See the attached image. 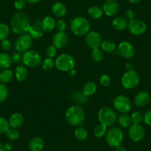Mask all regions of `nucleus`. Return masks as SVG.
I'll return each mask as SVG.
<instances>
[{"label":"nucleus","mask_w":151,"mask_h":151,"mask_svg":"<svg viewBox=\"0 0 151 151\" xmlns=\"http://www.w3.org/2000/svg\"><path fill=\"white\" fill-rule=\"evenodd\" d=\"M140 82V77L139 75L136 70H127L124 74L121 79L122 85L124 87L125 89L130 90L133 89Z\"/></svg>","instance_id":"nucleus-8"},{"label":"nucleus","mask_w":151,"mask_h":151,"mask_svg":"<svg viewBox=\"0 0 151 151\" xmlns=\"http://www.w3.org/2000/svg\"><path fill=\"white\" fill-rule=\"evenodd\" d=\"M40 26L42 28L43 31L49 33L56 27V21L51 16H47L42 20Z\"/></svg>","instance_id":"nucleus-20"},{"label":"nucleus","mask_w":151,"mask_h":151,"mask_svg":"<svg viewBox=\"0 0 151 151\" xmlns=\"http://www.w3.org/2000/svg\"><path fill=\"white\" fill-rule=\"evenodd\" d=\"M128 136L130 140L134 142H139L145 138L146 131L141 124H132L128 127Z\"/></svg>","instance_id":"nucleus-12"},{"label":"nucleus","mask_w":151,"mask_h":151,"mask_svg":"<svg viewBox=\"0 0 151 151\" xmlns=\"http://www.w3.org/2000/svg\"><path fill=\"white\" fill-rule=\"evenodd\" d=\"M127 1L132 4H137L140 2L141 0H127Z\"/></svg>","instance_id":"nucleus-53"},{"label":"nucleus","mask_w":151,"mask_h":151,"mask_svg":"<svg viewBox=\"0 0 151 151\" xmlns=\"http://www.w3.org/2000/svg\"><path fill=\"white\" fill-rule=\"evenodd\" d=\"M11 59H12L13 63L19 64L22 60V56L21 53H19V52H15L11 56Z\"/></svg>","instance_id":"nucleus-45"},{"label":"nucleus","mask_w":151,"mask_h":151,"mask_svg":"<svg viewBox=\"0 0 151 151\" xmlns=\"http://www.w3.org/2000/svg\"><path fill=\"white\" fill-rule=\"evenodd\" d=\"M110 82H111V79H110V77L107 74H103L99 78L100 84L104 87L108 86L110 84Z\"/></svg>","instance_id":"nucleus-43"},{"label":"nucleus","mask_w":151,"mask_h":151,"mask_svg":"<svg viewBox=\"0 0 151 151\" xmlns=\"http://www.w3.org/2000/svg\"><path fill=\"white\" fill-rule=\"evenodd\" d=\"M28 35L33 40H40L44 35V31L40 26V24H33L30 25L28 30Z\"/></svg>","instance_id":"nucleus-24"},{"label":"nucleus","mask_w":151,"mask_h":151,"mask_svg":"<svg viewBox=\"0 0 151 151\" xmlns=\"http://www.w3.org/2000/svg\"><path fill=\"white\" fill-rule=\"evenodd\" d=\"M150 26H151V22H150Z\"/></svg>","instance_id":"nucleus-55"},{"label":"nucleus","mask_w":151,"mask_h":151,"mask_svg":"<svg viewBox=\"0 0 151 151\" xmlns=\"http://www.w3.org/2000/svg\"><path fill=\"white\" fill-rule=\"evenodd\" d=\"M56 28L58 31H65L67 28V22L62 19H59L56 22Z\"/></svg>","instance_id":"nucleus-42"},{"label":"nucleus","mask_w":151,"mask_h":151,"mask_svg":"<svg viewBox=\"0 0 151 151\" xmlns=\"http://www.w3.org/2000/svg\"><path fill=\"white\" fill-rule=\"evenodd\" d=\"M69 75L71 77H75L76 76V71L75 70H71L70 71H69Z\"/></svg>","instance_id":"nucleus-51"},{"label":"nucleus","mask_w":151,"mask_h":151,"mask_svg":"<svg viewBox=\"0 0 151 151\" xmlns=\"http://www.w3.org/2000/svg\"><path fill=\"white\" fill-rule=\"evenodd\" d=\"M128 21L124 17H116L112 21V27L118 31H122L127 28Z\"/></svg>","instance_id":"nucleus-19"},{"label":"nucleus","mask_w":151,"mask_h":151,"mask_svg":"<svg viewBox=\"0 0 151 151\" xmlns=\"http://www.w3.org/2000/svg\"><path fill=\"white\" fill-rule=\"evenodd\" d=\"M8 89L4 84L0 83V103L6 101L8 97Z\"/></svg>","instance_id":"nucleus-37"},{"label":"nucleus","mask_w":151,"mask_h":151,"mask_svg":"<svg viewBox=\"0 0 151 151\" xmlns=\"http://www.w3.org/2000/svg\"><path fill=\"white\" fill-rule=\"evenodd\" d=\"M0 47H1L2 50H4V51H9L11 49V47H12V43H11V42L9 40L6 39V40L1 41Z\"/></svg>","instance_id":"nucleus-41"},{"label":"nucleus","mask_w":151,"mask_h":151,"mask_svg":"<svg viewBox=\"0 0 151 151\" xmlns=\"http://www.w3.org/2000/svg\"><path fill=\"white\" fill-rule=\"evenodd\" d=\"M8 122H9L10 127L17 129L21 127L24 123V116L22 113L17 112L13 113L10 116Z\"/></svg>","instance_id":"nucleus-21"},{"label":"nucleus","mask_w":151,"mask_h":151,"mask_svg":"<svg viewBox=\"0 0 151 151\" xmlns=\"http://www.w3.org/2000/svg\"><path fill=\"white\" fill-rule=\"evenodd\" d=\"M0 151H5V148H4V145L0 142Z\"/></svg>","instance_id":"nucleus-54"},{"label":"nucleus","mask_w":151,"mask_h":151,"mask_svg":"<svg viewBox=\"0 0 151 151\" xmlns=\"http://www.w3.org/2000/svg\"><path fill=\"white\" fill-rule=\"evenodd\" d=\"M124 139V134L122 129L117 127H113L109 129L105 135L106 143L108 146L116 148L122 145Z\"/></svg>","instance_id":"nucleus-6"},{"label":"nucleus","mask_w":151,"mask_h":151,"mask_svg":"<svg viewBox=\"0 0 151 151\" xmlns=\"http://www.w3.org/2000/svg\"><path fill=\"white\" fill-rule=\"evenodd\" d=\"M91 28V24L84 17H76L70 20V29L73 33L77 36H85Z\"/></svg>","instance_id":"nucleus-3"},{"label":"nucleus","mask_w":151,"mask_h":151,"mask_svg":"<svg viewBox=\"0 0 151 151\" xmlns=\"http://www.w3.org/2000/svg\"><path fill=\"white\" fill-rule=\"evenodd\" d=\"M88 14L89 15V17H91V18L94 19H100L102 17L104 13H103L102 8H101L99 5H91L88 8Z\"/></svg>","instance_id":"nucleus-27"},{"label":"nucleus","mask_w":151,"mask_h":151,"mask_svg":"<svg viewBox=\"0 0 151 151\" xmlns=\"http://www.w3.org/2000/svg\"><path fill=\"white\" fill-rule=\"evenodd\" d=\"M57 48L53 45H50L46 48L45 54L48 58H53L56 55Z\"/></svg>","instance_id":"nucleus-40"},{"label":"nucleus","mask_w":151,"mask_h":151,"mask_svg":"<svg viewBox=\"0 0 151 151\" xmlns=\"http://www.w3.org/2000/svg\"><path fill=\"white\" fill-rule=\"evenodd\" d=\"M100 47H101V50L103 52H105L107 53H113L116 49V45L115 42L110 40H106L104 41H102Z\"/></svg>","instance_id":"nucleus-30"},{"label":"nucleus","mask_w":151,"mask_h":151,"mask_svg":"<svg viewBox=\"0 0 151 151\" xmlns=\"http://www.w3.org/2000/svg\"><path fill=\"white\" fill-rule=\"evenodd\" d=\"M14 73L9 68L2 70L0 72V83L4 84V85L10 83L12 81V79H14Z\"/></svg>","instance_id":"nucleus-25"},{"label":"nucleus","mask_w":151,"mask_h":151,"mask_svg":"<svg viewBox=\"0 0 151 151\" xmlns=\"http://www.w3.org/2000/svg\"><path fill=\"white\" fill-rule=\"evenodd\" d=\"M30 151H42L45 148V142L41 137L36 136L31 139L28 144Z\"/></svg>","instance_id":"nucleus-18"},{"label":"nucleus","mask_w":151,"mask_h":151,"mask_svg":"<svg viewBox=\"0 0 151 151\" xmlns=\"http://www.w3.org/2000/svg\"><path fill=\"white\" fill-rule=\"evenodd\" d=\"M10 30L11 28L8 24L5 23H0V42L8 39L10 34Z\"/></svg>","instance_id":"nucleus-33"},{"label":"nucleus","mask_w":151,"mask_h":151,"mask_svg":"<svg viewBox=\"0 0 151 151\" xmlns=\"http://www.w3.org/2000/svg\"><path fill=\"white\" fill-rule=\"evenodd\" d=\"M85 119V113L83 108L79 105H71L65 112L67 122L73 127H79L83 124Z\"/></svg>","instance_id":"nucleus-2"},{"label":"nucleus","mask_w":151,"mask_h":151,"mask_svg":"<svg viewBox=\"0 0 151 151\" xmlns=\"http://www.w3.org/2000/svg\"><path fill=\"white\" fill-rule=\"evenodd\" d=\"M87 46L91 49L99 48L102 42V39L99 33L97 31H89L85 35V39Z\"/></svg>","instance_id":"nucleus-14"},{"label":"nucleus","mask_w":151,"mask_h":151,"mask_svg":"<svg viewBox=\"0 0 151 151\" xmlns=\"http://www.w3.org/2000/svg\"><path fill=\"white\" fill-rule=\"evenodd\" d=\"M26 3H27L26 0H15L14 4V8L17 11H21L25 7Z\"/></svg>","instance_id":"nucleus-44"},{"label":"nucleus","mask_w":151,"mask_h":151,"mask_svg":"<svg viewBox=\"0 0 151 151\" xmlns=\"http://www.w3.org/2000/svg\"><path fill=\"white\" fill-rule=\"evenodd\" d=\"M41 65L43 70L46 71H50L53 70V68L55 67V61L53 60V58L47 57L43 60Z\"/></svg>","instance_id":"nucleus-35"},{"label":"nucleus","mask_w":151,"mask_h":151,"mask_svg":"<svg viewBox=\"0 0 151 151\" xmlns=\"http://www.w3.org/2000/svg\"><path fill=\"white\" fill-rule=\"evenodd\" d=\"M33 40L28 34H22L17 37L14 42V47L17 51L19 53H24L30 49L33 45Z\"/></svg>","instance_id":"nucleus-10"},{"label":"nucleus","mask_w":151,"mask_h":151,"mask_svg":"<svg viewBox=\"0 0 151 151\" xmlns=\"http://www.w3.org/2000/svg\"><path fill=\"white\" fill-rule=\"evenodd\" d=\"M147 24L144 21L138 19H133L128 22L127 29L132 35L141 36L147 31Z\"/></svg>","instance_id":"nucleus-11"},{"label":"nucleus","mask_w":151,"mask_h":151,"mask_svg":"<svg viewBox=\"0 0 151 151\" xmlns=\"http://www.w3.org/2000/svg\"><path fill=\"white\" fill-rule=\"evenodd\" d=\"M143 122L147 125L151 126V110H148L144 113Z\"/></svg>","instance_id":"nucleus-46"},{"label":"nucleus","mask_w":151,"mask_h":151,"mask_svg":"<svg viewBox=\"0 0 151 151\" xmlns=\"http://www.w3.org/2000/svg\"><path fill=\"white\" fill-rule=\"evenodd\" d=\"M116 53L121 57L124 58L126 59H129L134 56L136 50H135V47H133L131 43L124 41L119 43V45L117 46Z\"/></svg>","instance_id":"nucleus-13"},{"label":"nucleus","mask_w":151,"mask_h":151,"mask_svg":"<svg viewBox=\"0 0 151 151\" xmlns=\"http://www.w3.org/2000/svg\"><path fill=\"white\" fill-rule=\"evenodd\" d=\"M107 131V127L100 123L94 127L93 134L96 138H102L105 136Z\"/></svg>","instance_id":"nucleus-32"},{"label":"nucleus","mask_w":151,"mask_h":151,"mask_svg":"<svg viewBox=\"0 0 151 151\" xmlns=\"http://www.w3.org/2000/svg\"><path fill=\"white\" fill-rule=\"evenodd\" d=\"M115 151H127V150H126V148L124 147L119 145V146L116 147L115 148Z\"/></svg>","instance_id":"nucleus-50"},{"label":"nucleus","mask_w":151,"mask_h":151,"mask_svg":"<svg viewBox=\"0 0 151 151\" xmlns=\"http://www.w3.org/2000/svg\"><path fill=\"white\" fill-rule=\"evenodd\" d=\"M11 56L8 53L2 52L0 53V69H8L12 65Z\"/></svg>","instance_id":"nucleus-26"},{"label":"nucleus","mask_w":151,"mask_h":151,"mask_svg":"<svg viewBox=\"0 0 151 151\" xmlns=\"http://www.w3.org/2000/svg\"><path fill=\"white\" fill-rule=\"evenodd\" d=\"M113 105L116 110L121 113H127L132 108V102L130 99L124 95H118L114 98Z\"/></svg>","instance_id":"nucleus-9"},{"label":"nucleus","mask_w":151,"mask_h":151,"mask_svg":"<svg viewBox=\"0 0 151 151\" xmlns=\"http://www.w3.org/2000/svg\"><path fill=\"white\" fill-rule=\"evenodd\" d=\"M102 10L107 17H114L119 11V3L117 0H105L103 3Z\"/></svg>","instance_id":"nucleus-15"},{"label":"nucleus","mask_w":151,"mask_h":151,"mask_svg":"<svg viewBox=\"0 0 151 151\" xmlns=\"http://www.w3.org/2000/svg\"><path fill=\"white\" fill-rule=\"evenodd\" d=\"M40 0H26V2L30 4H36L40 2Z\"/></svg>","instance_id":"nucleus-52"},{"label":"nucleus","mask_w":151,"mask_h":151,"mask_svg":"<svg viewBox=\"0 0 151 151\" xmlns=\"http://www.w3.org/2000/svg\"><path fill=\"white\" fill-rule=\"evenodd\" d=\"M29 17L22 12H17L13 14L10 21V28L15 34H25L30 27Z\"/></svg>","instance_id":"nucleus-1"},{"label":"nucleus","mask_w":151,"mask_h":151,"mask_svg":"<svg viewBox=\"0 0 151 151\" xmlns=\"http://www.w3.org/2000/svg\"><path fill=\"white\" fill-rule=\"evenodd\" d=\"M14 76L18 82H24L28 76V71H27V67L24 66V65H19L15 69Z\"/></svg>","instance_id":"nucleus-23"},{"label":"nucleus","mask_w":151,"mask_h":151,"mask_svg":"<svg viewBox=\"0 0 151 151\" xmlns=\"http://www.w3.org/2000/svg\"><path fill=\"white\" fill-rule=\"evenodd\" d=\"M7 138L11 141H15L19 138L20 133L19 130L17 128H14V127H11L8 129L5 133Z\"/></svg>","instance_id":"nucleus-34"},{"label":"nucleus","mask_w":151,"mask_h":151,"mask_svg":"<svg viewBox=\"0 0 151 151\" xmlns=\"http://www.w3.org/2000/svg\"><path fill=\"white\" fill-rule=\"evenodd\" d=\"M13 145L11 142H6L4 144V148H5V151H11L13 150Z\"/></svg>","instance_id":"nucleus-48"},{"label":"nucleus","mask_w":151,"mask_h":151,"mask_svg":"<svg viewBox=\"0 0 151 151\" xmlns=\"http://www.w3.org/2000/svg\"><path fill=\"white\" fill-rule=\"evenodd\" d=\"M98 119L106 127L113 125L117 121V114L113 109L109 107H101L98 112Z\"/></svg>","instance_id":"nucleus-5"},{"label":"nucleus","mask_w":151,"mask_h":151,"mask_svg":"<svg viewBox=\"0 0 151 151\" xmlns=\"http://www.w3.org/2000/svg\"><path fill=\"white\" fill-rule=\"evenodd\" d=\"M52 14L57 18H62L66 14V6L61 2H56L51 7Z\"/></svg>","instance_id":"nucleus-22"},{"label":"nucleus","mask_w":151,"mask_h":151,"mask_svg":"<svg viewBox=\"0 0 151 151\" xmlns=\"http://www.w3.org/2000/svg\"><path fill=\"white\" fill-rule=\"evenodd\" d=\"M97 86L93 82H88L84 85L82 88V93L85 96H91L96 92Z\"/></svg>","instance_id":"nucleus-28"},{"label":"nucleus","mask_w":151,"mask_h":151,"mask_svg":"<svg viewBox=\"0 0 151 151\" xmlns=\"http://www.w3.org/2000/svg\"><path fill=\"white\" fill-rule=\"evenodd\" d=\"M22 64L28 68H36L42 62L40 53L34 50H29L22 55Z\"/></svg>","instance_id":"nucleus-7"},{"label":"nucleus","mask_w":151,"mask_h":151,"mask_svg":"<svg viewBox=\"0 0 151 151\" xmlns=\"http://www.w3.org/2000/svg\"><path fill=\"white\" fill-rule=\"evenodd\" d=\"M53 45L57 49L64 48L69 41L68 35L65 31H58L53 36Z\"/></svg>","instance_id":"nucleus-16"},{"label":"nucleus","mask_w":151,"mask_h":151,"mask_svg":"<svg viewBox=\"0 0 151 151\" xmlns=\"http://www.w3.org/2000/svg\"><path fill=\"white\" fill-rule=\"evenodd\" d=\"M74 136L77 140L82 142V141H85L88 139V132L85 127L79 126L74 130Z\"/></svg>","instance_id":"nucleus-31"},{"label":"nucleus","mask_w":151,"mask_h":151,"mask_svg":"<svg viewBox=\"0 0 151 151\" xmlns=\"http://www.w3.org/2000/svg\"><path fill=\"white\" fill-rule=\"evenodd\" d=\"M135 16H136V14H135L134 11L132 9H127V11H125V14H124V18L127 20V21H130V20L135 19Z\"/></svg>","instance_id":"nucleus-47"},{"label":"nucleus","mask_w":151,"mask_h":151,"mask_svg":"<svg viewBox=\"0 0 151 151\" xmlns=\"http://www.w3.org/2000/svg\"><path fill=\"white\" fill-rule=\"evenodd\" d=\"M9 128L10 124L8 120L5 117L0 116V134L5 133Z\"/></svg>","instance_id":"nucleus-38"},{"label":"nucleus","mask_w":151,"mask_h":151,"mask_svg":"<svg viewBox=\"0 0 151 151\" xmlns=\"http://www.w3.org/2000/svg\"><path fill=\"white\" fill-rule=\"evenodd\" d=\"M151 100L150 93L147 91H139L134 96V103L137 107H145L147 105Z\"/></svg>","instance_id":"nucleus-17"},{"label":"nucleus","mask_w":151,"mask_h":151,"mask_svg":"<svg viewBox=\"0 0 151 151\" xmlns=\"http://www.w3.org/2000/svg\"><path fill=\"white\" fill-rule=\"evenodd\" d=\"M130 116L133 124H141L143 121V114L139 111H134Z\"/></svg>","instance_id":"nucleus-39"},{"label":"nucleus","mask_w":151,"mask_h":151,"mask_svg":"<svg viewBox=\"0 0 151 151\" xmlns=\"http://www.w3.org/2000/svg\"><path fill=\"white\" fill-rule=\"evenodd\" d=\"M125 68L127 70H134V65L131 62H127L125 65Z\"/></svg>","instance_id":"nucleus-49"},{"label":"nucleus","mask_w":151,"mask_h":151,"mask_svg":"<svg viewBox=\"0 0 151 151\" xmlns=\"http://www.w3.org/2000/svg\"><path fill=\"white\" fill-rule=\"evenodd\" d=\"M76 66L75 58L68 53L59 55L55 60V67L62 72H69Z\"/></svg>","instance_id":"nucleus-4"},{"label":"nucleus","mask_w":151,"mask_h":151,"mask_svg":"<svg viewBox=\"0 0 151 151\" xmlns=\"http://www.w3.org/2000/svg\"><path fill=\"white\" fill-rule=\"evenodd\" d=\"M117 122L119 125L122 128H128L133 124L131 116L127 113H122V115H120L117 119Z\"/></svg>","instance_id":"nucleus-29"},{"label":"nucleus","mask_w":151,"mask_h":151,"mask_svg":"<svg viewBox=\"0 0 151 151\" xmlns=\"http://www.w3.org/2000/svg\"><path fill=\"white\" fill-rule=\"evenodd\" d=\"M91 58L95 62H101L104 58V52L99 47V48L93 49L91 51Z\"/></svg>","instance_id":"nucleus-36"}]
</instances>
